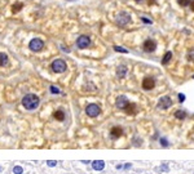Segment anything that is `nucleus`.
<instances>
[{"label":"nucleus","mask_w":194,"mask_h":174,"mask_svg":"<svg viewBox=\"0 0 194 174\" xmlns=\"http://www.w3.org/2000/svg\"><path fill=\"white\" fill-rule=\"evenodd\" d=\"M39 103H40V100L35 94H26L22 98V105L26 110H35L39 106Z\"/></svg>","instance_id":"nucleus-1"},{"label":"nucleus","mask_w":194,"mask_h":174,"mask_svg":"<svg viewBox=\"0 0 194 174\" xmlns=\"http://www.w3.org/2000/svg\"><path fill=\"white\" fill-rule=\"evenodd\" d=\"M129 22H131V16H129L127 12H121L119 14L116 16V23L119 25L121 27L127 26Z\"/></svg>","instance_id":"nucleus-2"},{"label":"nucleus","mask_w":194,"mask_h":174,"mask_svg":"<svg viewBox=\"0 0 194 174\" xmlns=\"http://www.w3.org/2000/svg\"><path fill=\"white\" fill-rule=\"evenodd\" d=\"M66 69H67L66 62H65L63 59H56L52 63V70L55 72H65Z\"/></svg>","instance_id":"nucleus-3"},{"label":"nucleus","mask_w":194,"mask_h":174,"mask_svg":"<svg viewBox=\"0 0 194 174\" xmlns=\"http://www.w3.org/2000/svg\"><path fill=\"white\" fill-rule=\"evenodd\" d=\"M29 47H30V49L32 52H39V50H41L43 48H44V41H43L41 39H32L30 41Z\"/></svg>","instance_id":"nucleus-4"},{"label":"nucleus","mask_w":194,"mask_h":174,"mask_svg":"<svg viewBox=\"0 0 194 174\" xmlns=\"http://www.w3.org/2000/svg\"><path fill=\"white\" fill-rule=\"evenodd\" d=\"M85 112H87V115L91 116V117H96V116L100 115L101 108L97 106V105L92 103V105H88V106H87V108H85Z\"/></svg>","instance_id":"nucleus-5"},{"label":"nucleus","mask_w":194,"mask_h":174,"mask_svg":"<svg viewBox=\"0 0 194 174\" xmlns=\"http://www.w3.org/2000/svg\"><path fill=\"white\" fill-rule=\"evenodd\" d=\"M89 44H91V39H89L88 36H85V35L79 36V38H78V40H77V45H78V48H80V49H85V48H88V47H89Z\"/></svg>","instance_id":"nucleus-6"},{"label":"nucleus","mask_w":194,"mask_h":174,"mask_svg":"<svg viewBox=\"0 0 194 174\" xmlns=\"http://www.w3.org/2000/svg\"><path fill=\"white\" fill-rule=\"evenodd\" d=\"M172 106V100L170 98V97H162V98L159 100L158 102V108H160V110H167L168 107Z\"/></svg>","instance_id":"nucleus-7"},{"label":"nucleus","mask_w":194,"mask_h":174,"mask_svg":"<svg viewBox=\"0 0 194 174\" xmlns=\"http://www.w3.org/2000/svg\"><path fill=\"white\" fill-rule=\"evenodd\" d=\"M115 105H116L118 108H121V110H126V107L129 105V102H128V100L126 98L124 95H119V97L116 98Z\"/></svg>","instance_id":"nucleus-8"},{"label":"nucleus","mask_w":194,"mask_h":174,"mask_svg":"<svg viewBox=\"0 0 194 174\" xmlns=\"http://www.w3.org/2000/svg\"><path fill=\"white\" fill-rule=\"evenodd\" d=\"M154 86H155V81L153 78H145L143 80V88L145 90H152Z\"/></svg>","instance_id":"nucleus-9"},{"label":"nucleus","mask_w":194,"mask_h":174,"mask_svg":"<svg viewBox=\"0 0 194 174\" xmlns=\"http://www.w3.org/2000/svg\"><path fill=\"white\" fill-rule=\"evenodd\" d=\"M157 49V44H155V41L152 40V39H148L145 43H144V50L145 52H154Z\"/></svg>","instance_id":"nucleus-10"},{"label":"nucleus","mask_w":194,"mask_h":174,"mask_svg":"<svg viewBox=\"0 0 194 174\" xmlns=\"http://www.w3.org/2000/svg\"><path fill=\"white\" fill-rule=\"evenodd\" d=\"M122 133H123V130H122V128H119V126H114V128H111V132H110V136H111V138L116 139V138H119V137L122 136Z\"/></svg>","instance_id":"nucleus-11"},{"label":"nucleus","mask_w":194,"mask_h":174,"mask_svg":"<svg viewBox=\"0 0 194 174\" xmlns=\"http://www.w3.org/2000/svg\"><path fill=\"white\" fill-rule=\"evenodd\" d=\"M92 165H93V169L94 170H102L105 168V162L102 160H96V161H93Z\"/></svg>","instance_id":"nucleus-12"},{"label":"nucleus","mask_w":194,"mask_h":174,"mask_svg":"<svg viewBox=\"0 0 194 174\" xmlns=\"http://www.w3.org/2000/svg\"><path fill=\"white\" fill-rule=\"evenodd\" d=\"M127 74V67L124 66V64H121L119 67H118L116 70V75H118V78H124Z\"/></svg>","instance_id":"nucleus-13"},{"label":"nucleus","mask_w":194,"mask_h":174,"mask_svg":"<svg viewBox=\"0 0 194 174\" xmlns=\"http://www.w3.org/2000/svg\"><path fill=\"white\" fill-rule=\"evenodd\" d=\"M127 114H129V115H135L136 114V111H137V108H136V105H133V103H129L127 107H126V110H124Z\"/></svg>","instance_id":"nucleus-14"},{"label":"nucleus","mask_w":194,"mask_h":174,"mask_svg":"<svg viewBox=\"0 0 194 174\" xmlns=\"http://www.w3.org/2000/svg\"><path fill=\"white\" fill-rule=\"evenodd\" d=\"M8 63V56L5 53H0V66H5Z\"/></svg>","instance_id":"nucleus-15"},{"label":"nucleus","mask_w":194,"mask_h":174,"mask_svg":"<svg viewBox=\"0 0 194 174\" xmlns=\"http://www.w3.org/2000/svg\"><path fill=\"white\" fill-rule=\"evenodd\" d=\"M171 58H172V53H171V52H167V53L164 54L163 59H162V63H163V64H167V63L171 61Z\"/></svg>","instance_id":"nucleus-16"},{"label":"nucleus","mask_w":194,"mask_h":174,"mask_svg":"<svg viewBox=\"0 0 194 174\" xmlns=\"http://www.w3.org/2000/svg\"><path fill=\"white\" fill-rule=\"evenodd\" d=\"M55 119H57L58 121H62L63 119H65V114H63V111H61V110L56 111V112H55Z\"/></svg>","instance_id":"nucleus-17"},{"label":"nucleus","mask_w":194,"mask_h":174,"mask_svg":"<svg viewBox=\"0 0 194 174\" xmlns=\"http://www.w3.org/2000/svg\"><path fill=\"white\" fill-rule=\"evenodd\" d=\"M22 8H24V4H22V3H17V4H14V5L12 7V12H13V13H18Z\"/></svg>","instance_id":"nucleus-18"},{"label":"nucleus","mask_w":194,"mask_h":174,"mask_svg":"<svg viewBox=\"0 0 194 174\" xmlns=\"http://www.w3.org/2000/svg\"><path fill=\"white\" fill-rule=\"evenodd\" d=\"M175 116L177 117V119H185V116H186V114H185V111H181V110H179V111H176L175 112Z\"/></svg>","instance_id":"nucleus-19"},{"label":"nucleus","mask_w":194,"mask_h":174,"mask_svg":"<svg viewBox=\"0 0 194 174\" xmlns=\"http://www.w3.org/2000/svg\"><path fill=\"white\" fill-rule=\"evenodd\" d=\"M177 3H179L181 7H186V5H190L191 0H177Z\"/></svg>","instance_id":"nucleus-20"},{"label":"nucleus","mask_w":194,"mask_h":174,"mask_svg":"<svg viewBox=\"0 0 194 174\" xmlns=\"http://www.w3.org/2000/svg\"><path fill=\"white\" fill-rule=\"evenodd\" d=\"M13 173H14V174H22V173H24V169L17 165V166L13 168Z\"/></svg>","instance_id":"nucleus-21"},{"label":"nucleus","mask_w":194,"mask_h":174,"mask_svg":"<svg viewBox=\"0 0 194 174\" xmlns=\"http://www.w3.org/2000/svg\"><path fill=\"white\" fill-rule=\"evenodd\" d=\"M51 92H52L53 94H58V93H60V89H58V88H56V86H53V85H52V86H51Z\"/></svg>","instance_id":"nucleus-22"},{"label":"nucleus","mask_w":194,"mask_h":174,"mask_svg":"<svg viewBox=\"0 0 194 174\" xmlns=\"http://www.w3.org/2000/svg\"><path fill=\"white\" fill-rule=\"evenodd\" d=\"M114 49H115L116 52H122V53H127V49H124V48H122V47H114Z\"/></svg>","instance_id":"nucleus-23"},{"label":"nucleus","mask_w":194,"mask_h":174,"mask_svg":"<svg viewBox=\"0 0 194 174\" xmlns=\"http://www.w3.org/2000/svg\"><path fill=\"white\" fill-rule=\"evenodd\" d=\"M160 143H162V145H163L164 147H167V146H168V142H167V141H166L164 138H160Z\"/></svg>","instance_id":"nucleus-24"},{"label":"nucleus","mask_w":194,"mask_h":174,"mask_svg":"<svg viewBox=\"0 0 194 174\" xmlns=\"http://www.w3.org/2000/svg\"><path fill=\"white\" fill-rule=\"evenodd\" d=\"M179 101H180V102H184V101H185V95L180 93V94H179Z\"/></svg>","instance_id":"nucleus-25"},{"label":"nucleus","mask_w":194,"mask_h":174,"mask_svg":"<svg viewBox=\"0 0 194 174\" xmlns=\"http://www.w3.org/2000/svg\"><path fill=\"white\" fill-rule=\"evenodd\" d=\"M47 164H48L49 166H56V164H57V162H56V161H48Z\"/></svg>","instance_id":"nucleus-26"},{"label":"nucleus","mask_w":194,"mask_h":174,"mask_svg":"<svg viewBox=\"0 0 194 174\" xmlns=\"http://www.w3.org/2000/svg\"><path fill=\"white\" fill-rule=\"evenodd\" d=\"M190 9L194 12V0H191V3H190Z\"/></svg>","instance_id":"nucleus-27"},{"label":"nucleus","mask_w":194,"mask_h":174,"mask_svg":"<svg viewBox=\"0 0 194 174\" xmlns=\"http://www.w3.org/2000/svg\"><path fill=\"white\" fill-rule=\"evenodd\" d=\"M143 21L145 23H152V21H149V19H146V18H143Z\"/></svg>","instance_id":"nucleus-28"},{"label":"nucleus","mask_w":194,"mask_h":174,"mask_svg":"<svg viewBox=\"0 0 194 174\" xmlns=\"http://www.w3.org/2000/svg\"><path fill=\"white\" fill-rule=\"evenodd\" d=\"M148 4L149 5H153L154 4V0H148Z\"/></svg>","instance_id":"nucleus-29"},{"label":"nucleus","mask_w":194,"mask_h":174,"mask_svg":"<svg viewBox=\"0 0 194 174\" xmlns=\"http://www.w3.org/2000/svg\"><path fill=\"white\" fill-rule=\"evenodd\" d=\"M135 2H143V0H135Z\"/></svg>","instance_id":"nucleus-30"},{"label":"nucleus","mask_w":194,"mask_h":174,"mask_svg":"<svg viewBox=\"0 0 194 174\" xmlns=\"http://www.w3.org/2000/svg\"><path fill=\"white\" fill-rule=\"evenodd\" d=\"M193 78H194V76H193Z\"/></svg>","instance_id":"nucleus-31"}]
</instances>
